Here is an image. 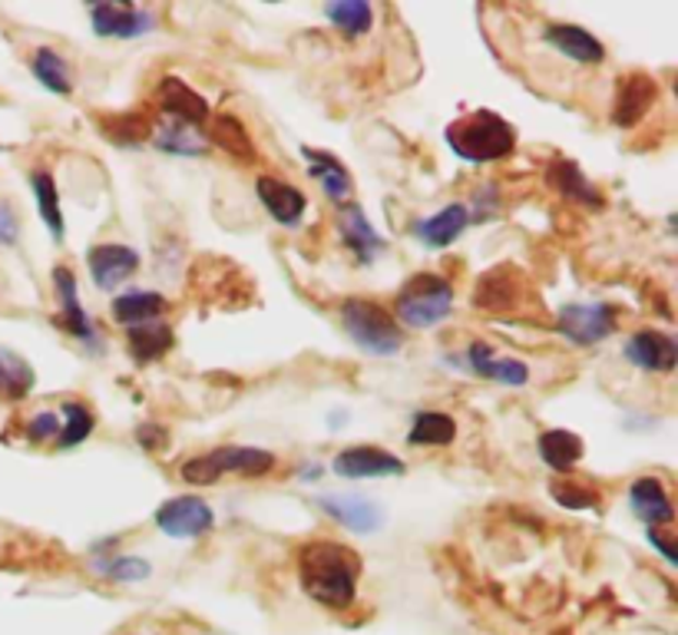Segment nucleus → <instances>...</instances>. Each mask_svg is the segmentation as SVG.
<instances>
[{
  "label": "nucleus",
  "instance_id": "41",
  "mask_svg": "<svg viewBox=\"0 0 678 635\" xmlns=\"http://www.w3.org/2000/svg\"><path fill=\"white\" fill-rule=\"evenodd\" d=\"M649 543H652V546H655V550H658V553H662V556L668 560V563H675V560H678V553H675V546H671L668 540H662V537H658L655 530H649Z\"/></svg>",
  "mask_w": 678,
  "mask_h": 635
},
{
  "label": "nucleus",
  "instance_id": "10",
  "mask_svg": "<svg viewBox=\"0 0 678 635\" xmlns=\"http://www.w3.org/2000/svg\"><path fill=\"white\" fill-rule=\"evenodd\" d=\"M334 473L345 480H374V477H401L407 467L401 457L371 447V444H358V447H345L342 454L334 457Z\"/></svg>",
  "mask_w": 678,
  "mask_h": 635
},
{
  "label": "nucleus",
  "instance_id": "24",
  "mask_svg": "<svg viewBox=\"0 0 678 635\" xmlns=\"http://www.w3.org/2000/svg\"><path fill=\"white\" fill-rule=\"evenodd\" d=\"M166 311V298L159 292H123L112 298L109 305V315L117 325H127V328H136V325H146V321H159Z\"/></svg>",
  "mask_w": 678,
  "mask_h": 635
},
{
  "label": "nucleus",
  "instance_id": "11",
  "mask_svg": "<svg viewBox=\"0 0 678 635\" xmlns=\"http://www.w3.org/2000/svg\"><path fill=\"white\" fill-rule=\"evenodd\" d=\"M90 24L96 37L106 40H136L153 31V14L133 4H96L90 8Z\"/></svg>",
  "mask_w": 678,
  "mask_h": 635
},
{
  "label": "nucleus",
  "instance_id": "14",
  "mask_svg": "<svg viewBox=\"0 0 678 635\" xmlns=\"http://www.w3.org/2000/svg\"><path fill=\"white\" fill-rule=\"evenodd\" d=\"M658 86L649 73H629L619 80L616 99H612V122L619 130H632V126L655 106Z\"/></svg>",
  "mask_w": 678,
  "mask_h": 635
},
{
  "label": "nucleus",
  "instance_id": "31",
  "mask_svg": "<svg viewBox=\"0 0 678 635\" xmlns=\"http://www.w3.org/2000/svg\"><path fill=\"white\" fill-rule=\"evenodd\" d=\"M516 298H520V275L513 269L487 272L477 285V305L487 311H503Z\"/></svg>",
  "mask_w": 678,
  "mask_h": 635
},
{
  "label": "nucleus",
  "instance_id": "6",
  "mask_svg": "<svg viewBox=\"0 0 678 635\" xmlns=\"http://www.w3.org/2000/svg\"><path fill=\"white\" fill-rule=\"evenodd\" d=\"M619 325V311L606 302H576L562 305L556 315V328L570 344L590 348L596 341H606Z\"/></svg>",
  "mask_w": 678,
  "mask_h": 635
},
{
  "label": "nucleus",
  "instance_id": "5",
  "mask_svg": "<svg viewBox=\"0 0 678 635\" xmlns=\"http://www.w3.org/2000/svg\"><path fill=\"white\" fill-rule=\"evenodd\" d=\"M275 470V454L262 447H215L209 454L189 457L179 467V477L192 486H209L222 480L225 473H246V477H265Z\"/></svg>",
  "mask_w": 678,
  "mask_h": 635
},
{
  "label": "nucleus",
  "instance_id": "23",
  "mask_svg": "<svg viewBox=\"0 0 678 635\" xmlns=\"http://www.w3.org/2000/svg\"><path fill=\"white\" fill-rule=\"evenodd\" d=\"M546 183L556 192L567 196V199H573L576 205H586V209H599L603 205L599 189L583 176V169L573 160H552L549 169H546Z\"/></svg>",
  "mask_w": 678,
  "mask_h": 635
},
{
  "label": "nucleus",
  "instance_id": "16",
  "mask_svg": "<svg viewBox=\"0 0 678 635\" xmlns=\"http://www.w3.org/2000/svg\"><path fill=\"white\" fill-rule=\"evenodd\" d=\"M337 232H342L345 248L361 266H371L378 259V251H384V238L374 232L365 209H358V205H345L342 212H337Z\"/></svg>",
  "mask_w": 678,
  "mask_h": 635
},
{
  "label": "nucleus",
  "instance_id": "21",
  "mask_svg": "<svg viewBox=\"0 0 678 635\" xmlns=\"http://www.w3.org/2000/svg\"><path fill=\"white\" fill-rule=\"evenodd\" d=\"M467 225H471V209L461 205V202H450L440 212H433L430 219H420L414 225V232L427 248H447V245H454L461 238V232Z\"/></svg>",
  "mask_w": 678,
  "mask_h": 635
},
{
  "label": "nucleus",
  "instance_id": "38",
  "mask_svg": "<svg viewBox=\"0 0 678 635\" xmlns=\"http://www.w3.org/2000/svg\"><path fill=\"white\" fill-rule=\"evenodd\" d=\"M552 499L567 510H596L599 506V493L580 483H552Z\"/></svg>",
  "mask_w": 678,
  "mask_h": 635
},
{
  "label": "nucleus",
  "instance_id": "18",
  "mask_svg": "<svg viewBox=\"0 0 678 635\" xmlns=\"http://www.w3.org/2000/svg\"><path fill=\"white\" fill-rule=\"evenodd\" d=\"M464 361L471 364L474 374H480L487 380H500V385H507V388H520V385H526V380H530V367L523 361L497 357L493 344H487V341H471Z\"/></svg>",
  "mask_w": 678,
  "mask_h": 635
},
{
  "label": "nucleus",
  "instance_id": "20",
  "mask_svg": "<svg viewBox=\"0 0 678 635\" xmlns=\"http://www.w3.org/2000/svg\"><path fill=\"white\" fill-rule=\"evenodd\" d=\"M255 192L265 205V212L282 222V225H298L305 209H308V199L301 189H295L292 183H282V179H272V176H262L255 183Z\"/></svg>",
  "mask_w": 678,
  "mask_h": 635
},
{
  "label": "nucleus",
  "instance_id": "15",
  "mask_svg": "<svg viewBox=\"0 0 678 635\" xmlns=\"http://www.w3.org/2000/svg\"><path fill=\"white\" fill-rule=\"evenodd\" d=\"M53 289H57V298H60V325L70 331V338L83 341L86 348H96V344H99V331H96V325L90 321L86 308L80 305L73 272H70V269H53ZM96 351H99V348H96Z\"/></svg>",
  "mask_w": 678,
  "mask_h": 635
},
{
  "label": "nucleus",
  "instance_id": "19",
  "mask_svg": "<svg viewBox=\"0 0 678 635\" xmlns=\"http://www.w3.org/2000/svg\"><path fill=\"white\" fill-rule=\"evenodd\" d=\"M629 506H632V514L649 527H662V524H671L675 520V506L662 486V480L655 477H639L632 486H629Z\"/></svg>",
  "mask_w": 678,
  "mask_h": 635
},
{
  "label": "nucleus",
  "instance_id": "29",
  "mask_svg": "<svg viewBox=\"0 0 678 635\" xmlns=\"http://www.w3.org/2000/svg\"><path fill=\"white\" fill-rule=\"evenodd\" d=\"M96 122L103 137L117 146H140L153 137V119L146 113H112V116H99Z\"/></svg>",
  "mask_w": 678,
  "mask_h": 635
},
{
  "label": "nucleus",
  "instance_id": "13",
  "mask_svg": "<svg viewBox=\"0 0 678 635\" xmlns=\"http://www.w3.org/2000/svg\"><path fill=\"white\" fill-rule=\"evenodd\" d=\"M622 354H626V361H632L635 367H642L649 374H671L675 371V361H678L675 338H668L665 331H655V328L635 331L626 341Z\"/></svg>",
  "mask_w": 678,
  "mask_h": 635
},
{
  "label": "nucleus",
  "instance_id": "1",
  "mask_svg": "<svg viewBox=\"0 0 678 635\" xmlns=\"http://www.w3.org/2000/svg\"><path fill=\"white\" fill-rule=\"evenodd\" d=\"M358 576L361 560L345 543L311 540L298 550V583L314 602L328 609H348L355 602Z\"/></svg>",
  "mask_w": 678,
  "mask_h": 635
},
{
  "label": "nucleus",
  "instance_id": "28",
  "mask_svg": "<svg viewBox=\"0 0 678 635\" xmlns=\"http://www.w3.org/2000/svg\"><path fill=\"white\" fill-rule=\"evenodd\" d=\"M457 440V421L443 411H420L411 421L407 444L411 447H450Z\"/></svg>",
  "mask_w": 678,
  "mask_h": 635
},
{
  "label": "nucleus",
  "instance_id": "35",
  "mask_svg": "<svg viewBox=\"0 0 678 635\" xmlns=\"http://www.w3.org/2000/svg\"><path fill=\"white\" fill-rule=\"evenodd\" d=\"M153 143L163 150V153H176V156H202L205 153V137L195 133L192 126H182V122H173L163 126V130L153 133Z\"/></svg>",
  "mask_w": 678,
  "mask_h": 635
},
{
  "label": "nucleus",
  "instance_id": "4",
  "mask_svg": "<svg viewBox=\"0 0 678 635\" xmlns=\"http://www.w3.org/2000/svg\"><path fill=\"white\" fill-rule=\"evenodd\" d=\"M450 308H454V285H450L443 275L420 272V275L407 279L404 289L397 292L394 318H401L414 331H430L450 318Z\"/></svg>",
  "mask_w": 678,
  "mask_h": 635
},
{
  "label": "nucleus",
  "instance_id": "17",
  "mask_svg": "<svg viewBox=\"0 0 678 635\" xmlns=\"http://www.w3.org/2000/svg\"><path fill=\"white\" fill-rule=\"evenodd\" d=\"M543 40L549 47H556L567 60H573V63L593 67V63H603L606 60V47L586 27H576V24H546Z\"/></svg>",
  "mask_w": 678,
  "mask_h": 635
},
{
  "label": "nucleus",
  "instance_id": "8",
  "mask_svg": "<svg viewBox=\"0 0 678 635\" xmlns=\"http://www.w3.org/2000/svg\"><path fill=\"white\" fill-rule=\"evenodd\" d=\"M86 266L99 292H117L123 282H130L140 272V251L130 245H112V242L93 245L86 251Z\"/></svg>",
  "mask_w": 678,
  "mask_h": 635
},
{
  "label": "nucleus",
  "instance_id": "33",
  "mask_svg": "<svg viewBox=\"0 0 678 635\" xmlns=\"http://www.w3.org/2000/svg\"><path fill=\"white\" fill-rule=\"evenodd\" d=\"M324 17L345 37H365L374 24V11L365 0H334V4L324 8Z\"/></svg>",
  "mask_w": 678,
  "mask_h": 635
},
{
  "label": "nucleus",
  "instance_id": "25",
  "mask_svg": "<svg viewBox=\"0 0 678 635\" xmlns=\"http://www.w3.org/2000/svg\"><path fill=\"white\" fill-rule=\"evenodd\" d=\"M536 450H539V460H543L546 467H552V470H559V473H567V470H573V467L583 460L586 444H583V437L573 434V431H543L539 440H536Z\"/></svg>",
  "mask_w": 678,
  "mask_h": 635
},
{
  "label": "nucleus",
  "instance_id": "37",
  "mask_svg": "<svg viewBox=\"0 0 678 635\" xmlns=\"http://www.w3.org/2000/svg\"><path fill=\"white\" fill-rule=\"evenodd\" d=\"M96 569L103 576H109L112 583H143L146 576H153V566L140 556H127V553H117L109 560H99Z\"/></svg>",
  "mask_w": 678,
  "mask_h": 635
},
{
  "label": "nucleus",
  "instance_id": "32",
  "mask_svg": "<svg viewBox=\"0 0 678 635\" xmlns=\"http://www.w3.org/2000/svg\"><path fill=\"white\" fill-rule=\"evenodd\" d=\"M34 388V371L31 364L8 351V348H0V398L4 401H24Z\"/></svg>",
  "mask_w": 678,
  "mask_h": 635
},
{
  "label": "nucleus",
  "instance_id": "3",
  "mask_svg": "<svg viewBox=\"0 0 678 635\" xmlns=\"http://www.w3.org/2000/svg\"><path fill=\"white\" fill-rule=\"evenodd\" d=\"M342 328L355 341V348H361L365 354H374V357H391L404 344V331H401L397 318L384 305L368 302V298L342 302Z\"/></svg>",
  "mask_w": 678,
  "mask_h": 635
},
{
  "label": "nucleus",
  "instance_id": "26",
  "mask_svg": "<svg viewBox=\"0 0 678 635\" xmlns=\"http://www.w3.org/2000/svg\"><path fill=\"white\" fill-rule=\"evenodd\" d=\"M127 344H130V354H133L136 364H153V361H159L173 351L176 334L166 321H146V325L130 328Z\"/></svg>",
  "mask_w": 678,
  "mask_h": 635
},
{
  "label": "nucleus",
  "instance_id": "9",
  "mask_svg": "<svg viewBox=\"0 0 678 635\" xmlns=\"http://www.w3.org/2000/svg\"><path fill=\"white\" fill-rule=\"evenodd\" d=\"M321 510L334 520V524H342L345 530H352V533H365V537H371V533H378L381 530V524H384V510L374 503V499H368V496H361V493H324V496H318L314 499Z\"/></svg>",
  "mask_w": 678,
  "mask_h": 635
},
{
  "label": "nucleus",
  "instance_id": "2",
  "mask_svg": "<svg viewBox=\"0 0 678 635\" xmlns=\"http://www.w3.org/2000/svg\"><path fill=\"white\" fill-rule=\"evenodd\" d=\"M443 137L457 160L474 163V166L500 163V160L513 156V150H516V130L503 116H497L490 109H474V113L454 119L447 126Z\"/></svg>",
  "mask_w": 678,
  "mask_h": 635
},
{
  "label": "nucleus",
  "instance_id": "22",
  "mask_svg": "<svg viewBox=\"0 0 678 635\" xmlns=\"http://www.w3.org/2000/svg\"><path fill=\"white\" fill-rule=\"evenodd\" d=\"M301 156H305V163H308V176L321 186V192H324L328 199H334V202H345V199L355 192L352 173H348L342 163H337L331 153L305 146V150H301Z\"/></svg>",
  "mask_w": 678,
  "mask_h": 635
},
{
  "label": "nucleus",
  "instance_id": "40",
  "mask_svg": "<svg viewBox=\"0 0 678 635\" xmlns=\"http://www.w3.org/2000/svg\"><path fill=\"white\" fill-rule=\"evenodd\" d=\"M21 235V222L8 202H0V245H14Z\"/></svg>",
  "mask_w": 678,
  "mask_h": 635
},
{
  "label": "nucleus",
  "instance_id": "34",
  "mask_svg": "<svg viewBox=\"0 0 678 635\" xmlns=\"http://www.w3.org/2000/svg\"><path fill=\"white\" fill-rule=\"evenodd\" d=\"M31 186H34V196H37V209H40V219L44 225L50 228V235L60 242L63 238V212H60V192H57V183L47 169H37L31 176Z\"/></svg>",
  "mask_w": 678,
  "mask_h": 635
},
{
  "label": "nucleus",
  "instance_id": "12",
  "mask_svg": "<svg viewBox=\"0 0 678 635\" xmlns=\"http://www.w3.org/2000/svg\"><path fill=\"white\" fill-rule=\"evenodd\" d=\"M156 103L173 122L192 126V130H199V126L209 122V116H212L205 96H199L182 77H163L159 90H156Z\"/></svg>",
  "mask_w": 678,
  "mask_h": 635
},
{
  "label": "nucleus",
  "instance_id": "36",
  "mask_svg": "<svg viewBox=\"0 0 678 635\" xmlns=\"http://www.w3.org/2000/svg\"><path fill=\"white\" fill-rule=\"evenodd\" d=\"M93 414L83 408V404H76V401H70V404H63V418H60V434H57V450H70V447H80L90 434H93Z\"/></svg>",
  "mask_w": 678,
  "mask_h": 635
},
{
  "label": "nucleus",
  "instance_id": "30",
  "mask_svg": "<svg viewBox=\"0 0 678 635\" xmlns=\"http://www.w3.org/2000/svg\"><path fill=\"white\" fill-rule=\"evenodd\" d=\"M31 70H34V77H37L50 93H57V96H70V93H73V70H70V63H67L53 47H40V50H34V57H31Z\"/></svg>",
  "mask_w": 678,
  "mask_h": 635
},
{
  "label": "nucleus",
  "instance_id": "27",
  "mask_svg": "<svg viewBox=\"0 0 678 635\" xmlns=\"http://www.w3.org/2000/svg\"><path fill=\"white\" fill-rule=\"evenodd\" d=\"M209 140H212L222 153H229L233 160H239V163H255V160H259L249 130H246V126H242L236 116H229V113H222V116L212 119V126H209Z\"/></svg>",
  "mask_w": 678,
  "mask_h": 635
},
{
  "label": "nucleus",
  "instance_id": "7",
  "mask_svg": "<svg viewBox=\"0 0 678 635\" xmlns=\"http://www.w3.org/2000/svg\"><path fill=\"white\" fill-rule=\"evenodd\" d=\"M156 527L173 540H199L215 527V514L202 496H176L156 510Z\"/></svg>",
  "mask_w": 678,
  "mask_h": 635
},
{
  "label": "nucleus",
  "instance_id": "39",
  "mask_svg": "<svg viewBox=\"0 0 678 635\" xmlns=\"http://www.w3.org/2000/svg\"><path fill=\"white\" fill-rule=\"evenodd\" d=\"M57 434H60V414H53V411H44V414L31 418V424H27V437L34 444L57 440Z\"/></svg>",
  "mask_w": 678,
  "mask_h": 635
}]
</instances>
